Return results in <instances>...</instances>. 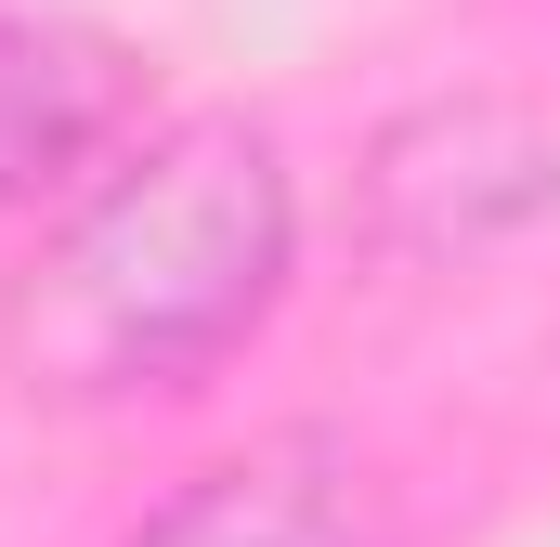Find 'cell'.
<instances>
[{"instance_id": "cell-4", "label": "cell", "mask_w": 560, "mask_h": 547, "mask_svg": "<svg viewBox=\"0 0 560 547\" xmlns=\"http://www.w3.org/2000/svg\"><path fill=\"white\" fill-rule=\"evenodd\" d=\"M143 105V66L92 26H52V13H0V222L39 209L66 170L118 156Z\"/></svg>"}, {"instance_id": "cell-1", "label": "cell", "mask_w": 560, "mask_h": 547, "mask_svg": "<svg viewBox=\"0 0 560 547\" xmlns=\"http://www.w3.org/2000/svg\"><path fill=\"white\" fill-rule=\"evenodd\" d=\"M300 261V183L261 118L196 105L105 156L13 287V379L39 405H143L209 379Z\"/></svg>"}, {"instance_id": "cell-2", "label": "cell", "mask_w": 560, "mask_h": 547, "mask_svg": "<svg viewBox=\"0 0 560 547\" xmlns=\"http://www.w3.org/2000/svg\"><path fill=\"white\" fill-rule=\"evenodd\" d=\"M548 209H560V131L495 105V92L418 105L365 156V235L392 261H482V248H509Z\"/></svg>"}, {"instance_id": "cell-3", "label": "cell", "mask_w": 560, "mask_h": 547, "mask_svg": "<svg viewBox=\"0 0 560 547\" xmlns=\"http://www.w3.org/2000/svg\"><path fill=\"white\" fill-rule=\"evenodd\" d=\"M118 547H392V522L339 430H261L196 482H170Z\"/></svg>"}]
</instances>
